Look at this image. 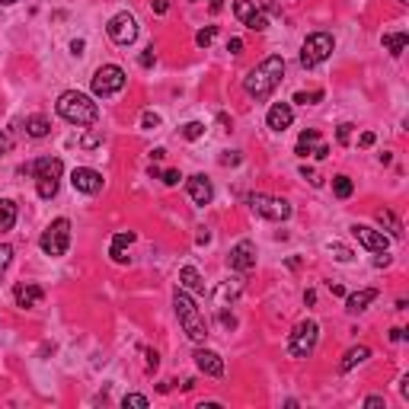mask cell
Instances as JSON below:
<instances>
[{
	"mask_svg": "<svg viewBox=\"0 0 409 409\" xmlns=\"http://www.w3.org/2000/svg\"><path fill=\"white\" fill-rule=\"evenodd\" d=\"M381 42H384V48H387L393 58H400L403 51H406V45H409V36H406V32H387Z\"/></svg>",
	"mask_w": 409,
	"mask_h": 409,
	"instance_id": "4316f807",
	"label": "cell"
},
{
	"mask_svg": "<svg viewBox=\"0 0 409 409\" xmlns=\"http://www.w3.org/2000/svg\"><path fill=\"white\" fill-rule=\"evenodd\" d=\"M358 144H362V148H371V144H374V135H371V131H364L362 138H358Z\"/></svg>",
	"mask_w": 409,
	"mask_h": 409,
	"instance_id": "db71d44e",
	"label": "cell"
},
{
	"mask_svg": "<svg viewBox=\"0 0 409 409\" xmlns=\"http://www.w3.org/2000/svg\"><path fill=\"white\" fill-rule=\"evenodd\" d=\"M336 48V38L329 32H314V36L304 38V45H301V67H320L326 58L333 55Z\"/></svg>",
	"mask_w": 409,
	"mask_h": 409,
	"instance_id": "5b68a950",
	"label": "cell"
},
{
	"mask_svg": "<svg viewBox=\"0 0 409 409\" xmlns=\"http://www.w3.org/2000/svg\"><path fill=\"white\" fill-rule=\"evenodd\" d=\"M84 48H86V42H84V38H74V42H71V55H74V58H80V55H84Z\"/></svg>",
	"mask_w": 409,
	"mask_h": 409,
	"instance_id": "ee69618b",
	"label": "cell"
},
{
	"mask_svg": "<svg viewBox=\"0 0 409 409\" xmlns=\"http://www.w3.org/2000/svg\"><path fill=\"white\" fill-rule=\"evenodd\" d=\"M291 121H294V109H291V102H275L269 112H266V125H269L272 131H288Z\"/></svg>",
	"mask_w": 409,
	"mask_h": 409,
	"instance_id": "e0dca14e",
	"label": "cell"
},
{
	"mask_svg": "<svg viewBox=\"0 0 409 409\" xmlns=\"http://www.w3.org/2000/svg\"><path fill=\"white\" fill-rule=\"evenodd\" d=\"M227 51H231V55H243V38H231V42H227Z\"/></svg>",
	"mask_w": 409,
	"mask_h": 409,
	"instance_id": "f6af8a7d",
	"label": "cell"
},
{
	"mask_svg": "<svg viewBox=\"0 0 409 409\" xmlns=\"http://www.w3.org/2000/svg\"><path fill=\"white\" fill-rule=\"evenodd\" d=\"M38 246H42V253H45V256H51V259L65 256L67 246H71V221H67V218H58V221H51V224H48V231L42 233Z\"/></svg>",
	"mask_w": 409,
	"mask_h": 409,
	"instance_id": "8992f818",
	"label": "cell"
},
{
	"mask_svg": "<svg viewBox=\"0 0 409 409\" xmlns=\"http://www.w3.org/2000/svg\"><path fill=\"white\" fill-rule=\"evenodd\" d=\"M121 406L128 409V406H138V409H144L148 406V397H141V393H128L125 400H121Z\"/></svg>",
	"mask_w": 409,
	"mask_h": 409,
	"instance_id": "8d00e7d4",
	"label": "cell"
},
{
	"mask_svg": "<svg viewBox=\"0 0 409 409\" xmlns=\"http://www.w3.org/2000/svg\"><path fill=\"white\" fill-rule=\"evenodd\" d=\"M131 243H135V233H131V231L115 233V237H112V246H109L112 262H119V266H125V262H128V246H131Z\"/></svg>",
	"mask_w": 409,
	"mask_h": 409,
	"instance_id": "ffe728a7",
	"label": "cell"
},
{
	"mask_svg": "<svg viewBox=\"0 0 409 409\" xmlns=\"http://www.w3.org/2000/svg\"><path fill=\"white\" fill-rule=\"evenodd\" d=\"M19 173H23V176H26V173H32L36 179H61V173H65V163H61V157H38L36 163L19 167Z\"/></svg>",
	"mask_w": 409,
	"mask_h": 409,
	"instance_id": "5bb4252c",
	"label": "cell"
},
{
	"mask_svg": "<svg viewBox=\"0 0 409 409\" xmlns=\"http://www.w3.org/2000/svg\"><path fill=\"white\" fill-rule=\"evenodd\" d=\"M281 77H285V58L269 55L266 61H259L250 74L243 77V86H246V93L253 100H269L275 93V86L281 84Z\"/></svg>",
	"mask_w": 409,
	"mask_h": 409,
	"instance_id": "6da1fadb",
	"label": "cell"
},
{
	"mask_svg": "<svg viewBox=\"0 0 409 409\" xmlns=\"http://www.w3.org/2000/svg\"><path fill=\"white\" fill-rule=\"evenodd\" d=\"M400 3H409V0H400Z\"/></svg>",
	"mask_w": 409,
	"mask_h": 409,
	"instance_id": "91938a15",
	"label": "cell"
},
{
	"mask_svg": "<svg viewBox=\"0 0 409 409\" xmlns=\"http://www.w3.org/2000/svg\"><path fill=\"white\" fill-rule=\"evenodd\" d=\"M240 294H243V281H240V279H227L221 288L214 291V304H218V307H227V301L233 304V301L240 298Z\"/></svg>",
	"mask_w": 409,
	"mask_h": 409,
	"instance_id": "603a6c76",
	"label": "cell"
},
{
	"mask_svg": "<svg viewBox=\"0 0 409 409\" xmlns=\"http://www.w3.org/2000/svg\"><path fill=\"white\" fill-rule=\"evenodd\" d=\"M371 358V349L368 345H358V349H349V352L342 355V364H339V371H352L355 364H362Z\"/></svg>",
	"mask_w": 409,
	"mask_h": 409,
	"instance_id": "d4e9b609",
	"label": "cell"
},
{
	"mask_svg": "<svg viewBox=\"0 0 409 409\" xmlns=\"http://www.w3.org/2000/svg\"><path fill=\"white\" fill-rule=\"evenodd\" d=\"M400 390H403V400H409V377H403V387H400Z\"/></svg>",
	"mask_w": 409,
	"mask_h": 409,
	"instance_id": "6f0895ef",
	"label": "cell"
},
{
	"mask_svg": "<svg viewBox=\"0 0 409 409\" xmlns=\"http://www.w3.org/2000/svg\"><path fill=\"white\" fill-rule=\"evenodd\" d=\"M294 154H298V157L326 160V157H329V144H323V138H320V131H316V128H307V131H301Z\"/></svg>",
	"mask_w": 409,
	"mask_h": 409,
	"instance_id": "8fae6325",
	"label": "cell"
},
{
	"mask_svg": "<svg viewBox=\"0 0 409 409\" xmlns=\"http://www.w3.org/2000/svg\"><path fill=\"white\" fill-rule=\"evenodd\" d=\"M221 323L227 326V329H233V326H237V316H233V314H227V310H221Z\"/></svg>",
	"mask_w": 409,
	"mask_h": 409,
	"instance_id": "c3c4849f",
	"label": "cell"
},
{
	"mask_svg": "<svg viewBox=\"0 0 409 409\" xmlns=\"http://www.w3.org/2000/svg\"><path fill=\"white\" fill-rule=\"evenodd\" d=\"M240 150H227V154H224V157H221V163H224V167H237V163H240Z\"/></svg>",
	"mask_w": 409,
	"mask_h": 409,
	"instance_id": "60d3db41",
	"label": "cell"
},
{
	"mask_svg": "<svg viewBox=\"0 0 409 409\" xmlns=\"http://www.w3.org/2000/svg\"><path fill=\"white\" fill-rule=\"evenodd\" d=\"M377 224H381L384 231L390 233L393 240H403V224H400V218H397V214H393V211H387V208H381V211H377Z\"/></svg>",
	"mask_w": 409,
	"mask_h": 409,
	"instance_id": "cb8c5ba5",
	"label": "cell"
},
{
	"mask_svg": "<svg viewBox=\"0 0 409 409\" xmlns=\"http://www.w3.org/2000/svg\"><path fill=\"white\" fill-rule=\"evenodd\" d=\"M0 3H3V7H13V3H16V0H0Z\"/></svg>",
	"mask_w": 409,
	"mask_h": 409,
	"instance_id": "680465c9",
	"label": "cell"
},
{
	"mask_svg": "<svg viewBox=\"0 0 409 409\" xmlns=\"http://www.w3.org/2000/svg\"><path fill=\"white\" fill-rule=\"evenodd\" d=\"M329 291H333L336 298H342V294H345V288H342V285H333V281H329Z\"/></svg>",
	"mask_w": 409,
	"mask_h": 409,
	"instance_id": "11a10c76",
	"label": "cell"
},
{
	"mask_svg": "<svg viewBox=\"0 0 409 409\" xmlns=\"http://www.w3.org/2000/svg\"><path fill=\"white\" fill-rule=\"evenodd\" d=\"M141 125H144V128H157L160 115H157V112H144V115H141Z\"/></svg>",
	"mask_w": 409,
	"mask_h": 409,
	"instance_id": "ab89813d",
	"label": "cell"
},
{
	"mask_svg": "<svg viewBox=\"0 0 409 409\" xmlns=\"http://www.w3.org/2000/svg\"><path fill=\"white\" fill-rule=\"evenodd\" d=\"M352 233L358 237V243H362L364 250L371 253H384L387 250V237H384V231H374V227H368V224H352Z\"/></svg>",
	"mask_w": 409,
	"mask_h": 409,
	"instance_id": "9a60e30c",
	"label": "cell"
},
{
	"mask_svg": "<svg viewBox=\"0 0 409 409\" xmlns=\"http://www.w3.org/2000/svg\"><path fill=\"white\" fill-rule=\"evenodd\" d=\"M179 170H167V173H163V183H167V186H179Z\"/></svg>",
	"mask_w": 409,
	"mask_h": 409,
	"instance_id": "7bdbcfd3",
	"label": "cell"
},
{
	"mask_svg": "<svg viewBox=\"0 0 409 409\" xmlns=\"http://www.w3.org/2000/svg\"><path fill=\"white\" fill-rule=\"evenodd\" d=\"M150 7H154V13H160V16H163V13L170 10V0H154Z\"/></svg>",
	"mask_w": 409,
	"mask_h": 409,
	"instance_id": "681fc988",
	"label": "cell"
},
{
	"mask_svg": "<svg viewBox=\"0 0 409 409\" xmlns=\"http://www.w3.org/2000/svg\"><path fill=\"white\" fill-rule=\"evenodd\" d=\"M186 189H189V198L196 204H208L214 198V189H211V179L204 176V173H196V176H189V183H186Z\"/></svg>",
	"mask_w": 409,
	"mask_h": 409,
	"instance_id": "ac0fdd59",
	"label": "cell"
},
{
	"mask_svg": "<svg viewBox=\"0 0 409 409\" xmlns=\"http://www.w3.org/2000/svg\"><path fill=\"white\" fill-rule=\"evenodd\" d=\"M326 250L333 253V259H339V262H352L355 259V253L345 246V243H339V240H329L326 243Z\"/></svg>",
	"mask_w": 409,
	"mask_h": 409,
	"instance_id": "4dcf8cb0",
	"label": "cell"
},
{
	"mask_svg": "<svg viewBox=\"0 0 409 409\" xmlns=\"http://www.w3.org/2000/svg\"><path fill=\"white\" fill-rule=\"evenodd\" d=\"M42 298H45V291L38 288V285H32V281H23V285H16L13 288V301H16V307H38L42 304Z\"/></svg>",
	"mask_w": 409,
	"mask_h": 409,
	"instance_id": "d6986e66",
	"label": "cell"
},
{
	"mask_svg": "<svg viewBox=\"0 0 409 409\" xmlns=\"http://www.w3.org/2000/svg\"><path fill=\"white\" fill-rule=\"evenodd\" d=\"M157 364H160V355L150 349V352H148V371H157Z\"/></svg>",
	"mask_w": 409,
	"mask_h": 409,
	"instance_id": "7dc6e473",
	"label": "cell"
},
{
	"mask_svg": "<svg viewBox=\"0 0 409 409\" xmlns=\"http://www.w3.org/2000/svg\"><path fill=\"white\" fill-rule=\"evenodd\" d=\"M192 358H196L198 371L208 374V377H221V374H224V358L218 352H211V349H196Z\"/></svg>",
	"mask_w": 409,
	"mask_h": 409,
	"instance_id": "2e32d148",
	"label": "cell"
},
{
	"mask_svg": "<svg viewBox=\"0 0 409 409\" xmlns=\"http://www.w3.org/2000/svg\"><path fill=\"white\" fill-rule=\"evenodd\" d=\"M179 288L189 291V294H204V281L196 266H183L179 269Z\"/></svg>",
	"mask_w": 409,
	"mask_h": 409,
	"instance_id": "7402d4cb",
	"label": "cell"
},
{
	"mask_svg": "<svg viewBox=\"0 0 409 409\" xmlns=\"http://www.w3.org/2000/svg\"><path fill=\"white\" fill-rule=\"evenodd\" d=\"M55 109H58L61 119L77 125V128H90V125L100 121V106H96L86 93H80V90H65V93L58 96Z\"/></svg>",
	"mask_w": 409,
	"mask_h": 409,
	"instance_id": "7a4b0ae2",
	"label": "cell"
},
{
	"mask_svg": "<svg viewBox=\"0 0 409 409\" xmlns=\"http://www.w3.org/2000/svg\"><path fill=\"white\" fill-rule=\"evenodd\" d=\"M352 121H342V125H339V131H336V141H339V144H349V138H352Z\"/></svg>",
	"mask_w": 409,
	"mask_h": 409,
	"instance_id": "74e56055",
	"label": "cell"
},
{
	"mask_svg": "<svg viewBox=\"0 0 409 409\" xmlns=\"http://www.w3.org/2000/svg\"><path fill=\"white\" fill-rule=\"evenodd\" d=\"M214 36H218V26H204V29H198L196 45H198V48H208V45L214 42Z\"/></svg>",
	"mask_w": 409,
	"mask_h": 409,
	"instance_id": "836d02e7",
	"label": "cell"
},
{
	"mask_svg": "<svg viewBox=\"0 0 409 409\" xmlns=\"http://www.w3.org/2000/svg\"><path fill=\"white\" fill-rule=\"evenodd\" d=\"M323 100V90H301V93H294V102H301V106H314V102Z\"/></svg>",
	"mask_w": 409,
	"mask_h": 409,
	"instance_id": "e575fe53",
	"label": "cell"
},
{
	"mask_svg": "<svg viewBox=\"0 0 409 409\" xmlns=\"http://www.w3.org/2000/svg\"><path fill=\"white\" fill-rule=\"evenodd\" d=\"M202 3H204V0H202ZM208 7H211V10H214V13H218V10H221V7H224V0H208Z\"/></svg>",
	"mask_w": 409,
	"mask_h": 409,
	"instance_id": "9f6ffc18",
	"label": "cell"
},
{
	"mask_svg": "<svg viewBox=\"0 0 409 409\" xmlns=\"http://www.w3.org/2000/svg\"><path fill=\"white\" fill-rule=\"evenodd\" d=\"M384 406V397H368L364 400V409H381Z\"/></svg>",
	"mask_w": 409,
	"mask_h": 409,
	"instance_id": "f907efd6",
	"label": "cell"
},
{
	"mask_svg": "<svg viewBox=\"0 0 409 409\" xmlns=\"http://www.w3.org/2000/svg\"><path fill=\"white\" fill-rule=\"evenodd\" d=\"M227 266H231L233 272L256 269V243H253V240H240L231 250V256H227Z\"/></svg>",
	"mask_w": 409,
	"mask_h": 409,
	"instance_id": "4fadbf2b",
	"label": "cell"
},
{
	"mask_svg": "<svg viewBox=\"0 0 409 409\" xmlns=\"http://www.w3.org/2000/svg\"><path fill=\"white\" fill-rule=\"evenodd\" d=\"M204 135V121H186L183 125V138L186 141H198Z\"/></svg>",
	"mask_w": 409,
	"mask_h": 409,
	"instance_id": "1f68e13d",
	"label": "cell"
},
{
	"mask_svg": "<svg viewBox=\"0 0 409 409\" xmlns=\"http://www.w3.org/2000/svg\"><path fill=\"white\" fill-rule=\"evenodd\" d=\"M390 339H393V342H403V339H406V329H400V326H393V329H390Z\"/></svg>",
	"mask_w": 409,
	"mask_h": 409,
	"instance_id": "816d5d0a",
	"label": "cell"
},
{
	"mask_svg": "<svg viewBox=\"0 0 409 409\" xmlns=\"http://www.w3.org/2000/svg\"><path fill=\"white\" fill-rule=\"evenodd\" d=\"M125 84H128V77H125V71H121L119 65H102L96 67L93 80H90V86H93V96H115L125 90Z\"/></svg>",
	"mask_w": 409,
	"mask_h": 409,
	"instance_id": "52a82bcc",
	"label": "cell"
},
{
	"mask_svg": "<svg viewBox=\"0 0 409 409\" xmlns=\"http://www.w3.org/2000/svg\"><path fill=\"white\" fill-rule=\"evenodd\" d=\"M154 61H157V55H154V48H144V51H141V58H138V65H141V67H150Z\"/></svg>",
	"mask_w": 409,
	"mask_h": 409,
	"instance_id": "b9f144b4",
	"label": "cell"
},
{
	"mask_svg": "<svg viewBox=\"0 0 409 409\" xmlns=\"http://www.w3.org/2000/svg\"><path fill=\"white\" fill-rule=\"evenodd\" d=\"M233 16L240 19L246 29H253V32H266L269 29V16H266V10L256 0H237L233 3Z\"/></svg>",
	"mask_w": 409,
	"mask_h": 409,
	"instance_id": "30bf717a",
	"label": "cell"
},
{
	"mask_svg": "<svg viewBox=\"0 0 409 409\" xmlns=\"http://www.w3.org/2000/svg\"><path fill=\"white\" fill-rule=\"evenodd\" d=\"M173 307H176V316H179L183 333H186L192 342H204V339H208V323H204V316L196 307V301L189 298V291L176 288V294H173Z\"/></svg>",
	"mask_w": 409,
	"mask_h": 409,
	"instance_id": "3957f363",
	"label": "cell"
},
{
	"mask_svg": "<svg viewBox=\"0 0 409 409\" xmlns=\"http://www.w3.org/2000/svg\"><path fill=\"white\" fill-rule=\"evenodd\" d=\"M16 224V202L13 198H0V233L13 231Z\"/></svg>",
	"mask_w": 409,
	"mask_h": 409,
	"instance_id": "484cf974",
	"label": "cell"
},
{
	"mask_svg": "<svg viewBox=\"0 0 409 409\" xmlns=\"http://www.w3.org/2000/svg\"><path fill=\"white\" fill-rule=\"evenodd\" d=\"M106 32H109V38L115 45H131V42L138 38V19L131 16L128 10H121V13H115V16L109 19Z\"/></svg>",
	"mask_w": 409,
	"mask_h": 409,
	"instance_id": "9c48e42d",
	"label": "cell"
},
{
	"mask_svg": "<svg viewBox=\"0 0 409 409\" xmlns=\"http://www.w3.org/2000/svg\"><path fill=\"white\" fill-rule=\"evenodd\" d=\"M374 266H377V269H384V266H390V256H387V250H384L381 256H377V259H374Z\"/></svg>",
	"mask_w": 409,
	"mask_h": 409,
	"instance_id": "f5cc1de1",
	"label": "cell"
},
{
	"mask_svg": "<svg viewBox=\"0 0 409 409\" xmlns=\"http://www.w3.org/2000/svg\"><path fill=\"white\" fill-rule=\"evenodd\" d=\"M320 342V323L316 320H301L288 333V355L291 358H310Z\"/></svg>",
	"mask_w": 409,
	"mask_h": 409,
	"instance_id": "277c9868",
	"label": "cell"
},
{
	"mask_svg": "<svg viewBox=\"0 0 409 409\" xmlns=\"http://www.w3.org/2000/svg\"><path fill=\"white\" fill-rule=\"evenodd\" d=\"M48 131H51L48 119H42V115H32V119H26V135H29V138H45Z\"/></svg>",
	"mask_w": 409,
	"mask_h": 409,
	"instance_id": "83f0119b",
	"label": "cell"
},
{
	"mask_svg": "<svg viewBox=\"0 0 409 409\" xmlns=\"http://www.w3.org/2000/svg\"><path fill=\"white\" fill-rule=\"evenodd\" d=\"M10 150H13V138H10V131H0V157H7Z\"/></svg>",
	"mask_w": 409,
	"mask_h": 409,
	"instance_id": "f35d334b",
	"label": "cell"
},
{
	"mask_svg": "<svg viewBox=\"0 0 409 409\" xmlns=\"http://www.w3.org/2000/svg\"><path fill=\"white\" fill-rule=\"evenodd\" d=\"M58 186H61V179H36V189H38V198H55L58 196Z\"/></svg>",
	"mask_w": 409,
	"mask_h": 409,
	"instance_id": "f546056e",
	"label": "cell"
},
{
	"mask_svg": "<svg viewBox=\"0 0 409 409\" xmlns=\"http://www.w3.org/2000/svg\"><path fill=\"white\" fill-rule=\"evenodd\" d=\"M377 294H381L377 288L355 291V294H349V298H345V310H349V314H362V310H368V304H374V301H377Z\"/></svg>",
	"mask_w": 409,
	"mask_h": 409,
	"instance_id": "44dd1931",
	"label": "cell"
},
{
	"mask_svg": "<svg viewBox=\"0 0 409 409\" xmlns=\"http://www.w3.org/2000/svg\"><path fill=\"white\" fill-rule=\"evenodd\" d=\"M333 192H336V198H352V192H355V183L349 176H333Z\"/></svg>",
	"mask_w": 409,
	"mask_h": 409,
	"instance_id": "f1b7e54d",
	"label": "cell"
},
{
	"mask_svg": "<svg viewBox=\"0 0 409 409\" xmlns=\"http://www.w3.org/2000/svg\"><path fill=\"white\" fill-rule=\"evenodd\" d=\"M10 262H13V246H10V243H0V281L7 275Z\"/></svg>",
	"mask_w": 409,
	"mask_h": 409,
	"instance_id": "d6a6232c",
	"label": "cell"
},
{
	"mask_svg": "<svg viewBox=\"0 0 409 409\" xmlns=\"http://www.w3.org/2000/svg\"><path fill=\"white\" fill-rule=\"evenodd\" d=\"M71 186L84 196H96V192H102V173L93 167H77L71 173Z\"/></svg>",
	"mask_w": 409,
	"mask_h": 409,
	"instance_id": "7c38bea8",
	"label": "cell"
},
{
	"mask_svg": "<svg viewBox=\"0 0 409 409\" xmlns=\"http://www.w3.org/2000/svg\"><path fill=\"white\" fill-rule=\"evenodd\" d=\"M301 176H304V179H310L314 186H320V183H323V179L316 176V173H314V170H310V167H301Z\"/></svg>",
	"mask_w": 409,
	"mask_h": 409,
	"instance_id": "bcb514c9",
	"label": "cell"
},
{
	"mask_svg": "<svg viewBox=\"0 0 409 409\" xmlns=\"http://www.w3.org/2000/svg\"><path fill=\"white\" fill-rule=\"evenodd\" d=\"M100 144H102V135H100V131H90V135H84V138H80V148H86V150L100 148Z\"/></svg>",
	"mask_w": 409,
	"mask_h": 409,
	"instance_id": "d590c367",
	"label": "cell"
},
{
	"mask_svg": "<svg viewBox=\"0 0 409 409\" xmlns=\"http://www.w3.org/2000/svg\"><path fill=\"white\" fill-rule=\"evenodd\" d=\"M246 202H250L253 214H259V218H266V221H288L291 218V204L285 202V198L266 196V192H253Z\"/></svg>",
	"mask_w": 409,
	"mask_h": 409,
	"instance_id": "ba28073f",
	"label": "cell"
}]
</instances>
